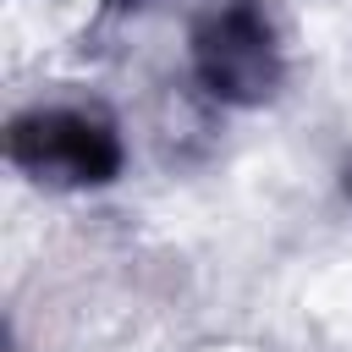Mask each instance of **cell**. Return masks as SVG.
<instances>
[{"label":"cell","instance_id":"obj_1","mask_svg":"<svg viewBox=\"0 0 352 352\" xmlns=\"http://www.w3.org/2000/svg\"><path fill=\"white\" fill-rule=\"evenodd\" d=\"M6 154L50 187H99L121 170V138L104 116L77 104H38L11 121Z\"/></svg>","mask_w":352,"mask_h":352},{"label":"cell","instance_id":"obj_2","mask_svg":"<svg viewBox=\"0 0 352 352\" xmlns=\"http://www.w3.org/2000/svg\"><path fill=\"white\" fill-rule=\"evenodd\" d=\"M192 66L220 99H264L275 88V38L253 6H226L192 38Z\"/></svg>","mask_w":352,"mask_h":352}]
</instances>
